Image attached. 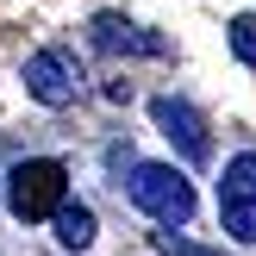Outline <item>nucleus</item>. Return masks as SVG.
Segmentation results:
<instances>
[{
  "label": "nucleus",
  "mask_w": 256,
  "mask_h": 256,
  "mask_svg": "<svg viewBox=\"0 0 256 256\" xmlns=\"http://www.w3.org/2000/svg\"><path fill=\"white\" fill-rule=\"evenodd\" d=\"M94 44L112 50V56H169V38L144 32V25L119 19V12H100V19H94Z\"/></svg>",
  "instance_id": "obj_6"
},
{
  "label": "nucleus",
  "mask_w": 256,
  "mask_h": 256,
  "mask_svg": "<svg viewBox=\"0 0 256 256\" xmlns=\"http://www.w3.org/2000/svg\"><path fill=\"white\" fill-rule=\"evenodd\" d=\"M125 200H132L138 212H150L156 225H188L194 219V182H188L175 162H132V175H125Z\"/></svg>",
  "instance_id": "obj_1"
},
{
  "label": "nucleus",
  "mask_w": 256,
  "mask_h": 256,
  "mask_svg": "<svg viewBox=\"0 0 256 256\" xmlns=\"http://www.w3.org/2000/svg\"><path fill=\"white\" fill-rule=\"evenodd\" d=\"M62 200H69V169H62L56 156H32V162H19V169L6 175V212L25 219V225L56 219Z\"/></svg>",
  "instance_id": "obj_2"
},
{
  "label": "nucleus",
  "mask_w": 256,
  "mask_h": 256,
  "mask_svg": "<svg viewBox=\"0 0 256 256\" xmlns=\"http://www.w3.org/2000/svg\"><path fill=\"white\" fill-rule=\"evenodd\" d=\"M156 250L162 256H206V250H194L188 238H175V232H156Z\"/></svg>",
  "instance_id": "obj_9"
},
{
  "label": "nucleus",
  "mask_w": 256,
  "mask_h": 256,
  "mask_svg": "<svg viewBox=\"0 0 256 256\" xmlns=\"http://www.w3.org/2000/svg\"><path fill=\"white\" fill-rule=\"evenodd\" d=\"M232 56L244 69H256V12H238L232 19Z\"/></svg>",
  "instance_id": "obj_8"
},
{
  "label": "nucleus",
  "mask_w": 256,
  "mask_h": 256,
  "mask_svg": "<svg viewBox=\"0 0 256 256\" xmlns=\"http://www.w3.org/2000/svg\"><path fill=\"white\" fill-rule=\"evenodd\" d=\"M19 82H25V94H32L38 106L56 112V106H75V100H82V62H75V50L50 44V50H32V56H25Z\"/></svg>",
  "instance_id": "obj_3"
},
{
  "label": "nucleus",
  "mask_w": 256,
  "mask_h": 256,
  "mask_svg": "<svg viewBox=\"0 0 256 256\" xmlns=\"http://www.w3.org/2000/svg\"><path fill=\"white\" fill-rule=\"evenodd\" d=\"M50 225H56V244L62 250H88V244H94V206H82V200H62Z\"/></svg>",
  "instance_id": "obj_7"
},
{
  "label": "nucleus",
  "mask_w": 256,
  "mask_h": 256,
  "mask_svg": "<svg viewBox=\"0 0 256 256\" xmlns=\"http://www.w3.org/2000/svg\"><path fill=\"white\" fill-rule=\"evenodd\" d=\"M150 119H156V132L169 138V144L182 150L188 162H206V150H212V138H206V125H200V112L188 106V100H175V94H162V100H150Z\"/></svg>",
  "instance_id": "obj_5"
},
{
  "label": "nucleus",
  "mask_w": 256,
  "mask_h": 256,
  "mask_svg": "<svg viewBox=\"0 0 256 256\" xmlns=\"http://www.w3.org/2000/svg\"><path fill=\"white\" fill-rule=\"evenodd\" d=\"M219 232L232 244H256V150L225 162L219 182Z\"/></svg>",
  "instance_id": "obj_4"
}]
</instances>
